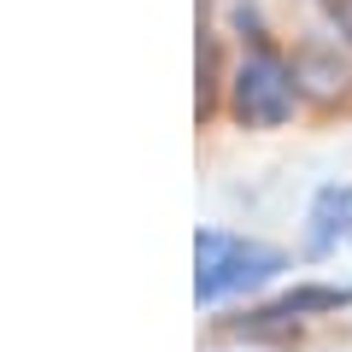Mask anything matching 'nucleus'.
Here are the masks:
<instances>
[{"label":"nucleus","mask_w":352,"mask_h":352,"mask_svg":"<svg viewBox=\"0 0 352 352\" xmlns=\"http://www.w3.org/2000/svg\"><path fill=\"white\" fill-rule=\"evenodd\" d=\"M323 12H329V24L340 30V41H352V0H323Z\"/></svg>","instance_id":"obj_5"},{"label":"nucleus","mask_w":352,"mask_h":352,"mask_svg":"<svg viewBox=\"0 0 352 352\" xmlns=\"http://www.w3.org/2000/svg\"><path fill=\"white\" fill-rule=\"evenodd\" d=\"M346 212H352V194H346V188H323V194L311 200V252H329V247H335Z\"/></svg>","instance_id":"obj_3"},{"label":"nucleus","mask_w":352,"mask_h":352,"mask_svg":"<svg viewBox=\"0 0 352 352\" xmlns=\"http://www.w3.org/2000/svg\"><path fill=\"white\" fill-rule=\"evenodd\" d=\"M346 300H352L346 288H305V294H294V300L270 305L264 317H294V311H335V305H346Z\"/></svg>","instance_id":"obj_4"},{"label":"nucleus","mask_w":352,"mask_h":352,"mask_svg":"<svg viewBox=\"0 0 352 352\" xmlns=\"http://www.w3.org/2000/svg\"><path fill=\"white\" fill-rule=\"evenodd\" d=\"M194 294L200 305H217L229 294H247L258 282H270L282 270V252L264 247V241H241V235H223V229H200L194 241Z\"/></svg>","instance_id":"obj_1"},{"label":"nucleus","mask_w":352,"mask_h":352,"mask_svg":"<svg viewBox=\"0 0 352 352\" xmlns=\"http://www.w3.org/2000/svg\"><path fill=\"white\" fill-rule=\"evenodd\" d=\"M294 100H300L294 71L276 59V53H252V59L235 71V118H241V124L276 129V124L294 118Z\"/></svg>","instance_id":"obj_2"}]
</instances>
